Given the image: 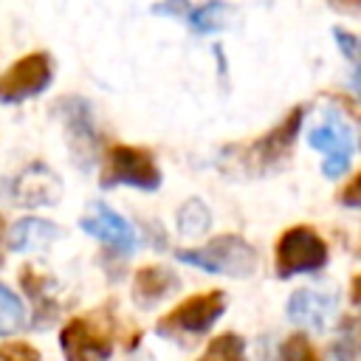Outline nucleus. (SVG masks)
Here are the masks:
<instances>
[{
    "mask_svg": "<svg viewBox=\"0 0 361 361\" xmlns=\"http://www.w3.org/2000/svg\"><path fill=\"white\" fill-rule=\"evenodd\" d=\"M65 361H107L113 353V316L107 307L68 319L59 333Z\"/></svg>",
    "mask_w": 361,
    "mask_h": 361,
    "instance_id": "obj_1",
    "label": "nucleus"
},
{
    "mask_svg": "<svg viewBox=\"0 0 361 361\" xmlns=\"http://www.w3.org/2000/svg\"><path fill=\"white\" fill-rule=\"evenodd\" d=\"M178 259L186 265H195L209 274H226V276H251L257 271V251L237 234H220L209 240L203 248L178 251Z\"/></svg>",
    "mask_w": 361,
    "mask_h": 361,
    "instance_id": "obj_2",
    "label": "nucleus"
},
{
    "mask_svg": "<svg viewBox=\"0 0 361 361\" xmlns=\"http://www.w3.org/2000/svg\"><path fill=\"white\" fill-rule=\"evenodd\" d=\"M135 186V189H158L161 186V169L152 161V152L144 147L130 144H113L102 164V186Z\"/></svg>",
    "mask_w": 361,
    "mask_h": 361,
    "instance_id": "obj_3",
    "label": "nucleus"
},
{
    "mask_svg": "<svg viewBox=\"0 0 361 361\" xmlns=\"http://www.w3.org/2000/svg\"><path fill=\"white\" fill-rule=\"evenodd\" d=\"M327 262V243L307 226H290L276 243V276L319 271Z\"/></svg>",
    "mask_w": 361,
    "mask_h": 361,
    "instance_id": "obj_4",
    "label": "nucleus"
},
{
    "mask_svg": "<svg viewBox=\"0 0 361 361\" xmlns=\"http://www.w3.org/2000/svg\"><path fill=\"white\" fill-rule=\"evenodd\" d=\"M226 310V293L223 290H206L183 299L175 305L166 316L158 319L155 330L161 336H180V333H206Z\"/></svg>",
    "mask_w": 361,
    "mask_h": 361,
    "instance_id": "obj_5",
    "label": "nucleus"
},
{
    "mask_svg": "<svg viewBox=\"0 0 361 361\" xmlns=\"http://www.w3.org/2000/svg\"><path fill=\"white\" fill-rule=\"evenodd\" d=\"M51 76H54V65L48 54L42 51L25 54L0 73V102L11 104L28 96H37L51 85Z\"/></svg>",
    "mask_w": 361,
    "mask_h": 361,
    "instance_id": "obj_6",
    "label": "nucleus"
},
{
    "mask_svg": "<svg viewBox=\"0 0 361 361\" xmlns=\"http://www.w3.org/2000/svg\"><path fill=\"white\" fill-rule=\"evenodd\" d=\"M310 147L324 152V164H322V172L327 178H341L350 166V155H353V135L347 130V124L341 118H330L324 121L322 127H316L310 135H307Z\"/></svg>",
    "mask_w": 361,
    "mask_h": 361,
    "instance_id": "obj_7",
    "label": "nucleus"
},
{
    "mask_svg": "<svg viewBox=\"0 0 361 361\" xmlns=\"http://www.w3.org/2000/svg\"><path fill=\"white\" fill-rule=\"evenodd\" d=\"M62 195L59 175L51 172L45 164H31L25 166L14 183H11V200L17 206H51Z\"/></svg>",
    "mask_w": 361,
    "mask_h": 361,
    "instance_id": "obj_8",
    "label": "nucleus"
},
{
    "mask_svg": "<svg viewBox=\"0 0 361 361\" xmlns=\"http://www.w3.org/2000/svg\"><path fill=\"white\" fill-rule=\"evenodd\" d=\"M79 226H82V231H87L90 237L102 240L104 245H110V248H116V251H130V248L135 245V231H133V226H130L118 212H113V209L104 206V203H90V209L82 214Z\"/></svg>",
    "mask_w": 361,
    "mask_h": 361,
    "instance_id": "obj_9",
    "label": "nucleus"
},
{
    "mask_svg": "<svg viewBox=\"0 0 361 361\" xmlns=\"http://www.w3.org/2000/svg\"><path fill=\"white\" fill-rule=\"evenodd\" d=\"M299 124H302V107H293L285 121H279L271 133H265L262 138H257L251 144V158H245V161L248 164H257V172H265L276 161L288 158V152H290V147L296 141Z\"/></svg>",
    "mask_w": 361,
    "mask_h": 361,
    "instance_id": "obj_10",
    "label": "nucleus"
},
{
    "mask_svg": "<svg viewBox=\"0 0 361 361\" xmlns=\"http://www.w3.org/2000/svg\"><path fill=\"white\" fill-rule=\"evenodd\" d=\"M56 110H59L62 118H65V127H68V138H71L73 152L87 164L90 155H93V149H96V130H93V118H90L87 102L71 96V99H62V102L56 104ZM79 158H76V161H79Z\"/></svg>",
    "mask_w": 361,
    "mask_h": 361,
    "instance_id": "obj_11",
    "label": "nucleus"
},
{
    "mask_svg": "<svg viewBox=\"0 0 361 361\" xmlns=\"http://www.w3.org/2000/svg\"><path fill=\"white\" fill-rule=\"evenodd\" d=\"M178 288H180V279L164 265H144L133 276V299L144 307L155 305L158 299L169 296Z\"/></svg>",
    "mask_w": 361,
    "mask_h": 361,
    "instance_id": "obj_12",
    "label": "nucleus"
},
{
    "mask_svg": "<svg viewBox=\"0 0 361 361\" xmlns=\"http://www.w3.org/2000/svg\"><path fill=\"white\" fill-rule=\"evenodd\" d=\"M288 316L299 324L324 330L333 316V299L324 293H313V290H296L288 299Z\"/></svg>",
    "mask_w": 361,
    "mask_h": 361,
    "instance_id": "obj_13",
    "label": "nucleus"
},
{
    "mask_svg": "<svg viewBox=\"0 0 361 361\" xmlns=\"http://www.w3.org/2000/svg\"><path fill=\"white\" fill-rule=\"evenodd\" d=\"M56 226L39 217H23L14 223L11 234H8V245L14 251H34V248H45L48 243L56 240Z\"/></svg>",
    "mask_w": 361,
    "mask_h": 361,
    "instance_id": "obj_14",
    "label": "nucleus"
},
{
    "mask_svg": "<svg viewBox=\"0 0 361 361\" xmlns=\"http://www.w3.org/2000/svg\"><path fill=\"white\" fill-rule=\"evenodd\" d=\"M234 8L231 6H223V3H206V6H197V8H189V25L195 31H220L228 25V14Z\"/></svg>",
    "mask_w": 361,
    "mask_h": 361,
    "instance_id": "obj_15",
    "label": "nucleus"
},
{
    "mask_svg": "<svg viewBox=\"0 0 361 361\" xmlns=\"http://www.w3.org/2000/svg\"><path fill=\"white\" fill-rule=\"evenodd\" d=\"M197 361H245V341L237 333H223L209 341Z\"/></svg>",
    "mask_w": 361,
    "mask_h": 361,
    "instance_id": "obj_16",
    "label": "nucleus"
},
{
    "mask_svg": "<svg viewBox=\"0 0 361 361\" xmlns=\"http://www.w3.org/2000/svg\"><path fill=\"white\" fill-rule=\"evenodd\" d=\"M212 223V212L203 200H186L178 212V228L186 234V237H197L209 228Z\"/></svg>",
    "mask_w": 361,
    "mask_h": 361,
    "instance_id": "obj_17",
    "label": "nucleus"
},
{
    "mask_svg": "<svg viewBox=\"0 0 361 361\" xmlns=\"http://www.w3.org/2000/svg\"><path fill=\"white\" fill-rule=\"evenodd\" d=\"M25 324V310L23 302L6 288L0 285V336H11Z\"/></svg>",
    "mask_w": 361,
    "mask_h": 361,
    "instance_id": "obj_18",
    "label": "nucleus"
},
{
    "mask_svg": "<svg viewBox=\"0 0 361 361\" xmlns=\"http://www.w3.org/2000/svg\"><path fill=\"white\" fill-rule=\"evenodd\" d=\"M333 353L338 361H361V316H355L344 324V333L336 341Z\"/></svg>",
    "mask_w": 361,
    "mask_h": 361,
    "instance_id": "obj_19",
    "label": "nucleus"
},
{
    "mask_svg": "<svg viewBox=\"0 0 361 361\" xmlns=\"http://www.w3.org/2000/svg\"><path fill=\"white\" fill-rule=\"evenodd\" d=\"M20 282H23V288H25V293L31 296V302L39 305V316L54 313V302H48V296H45V285H48V279H45L37 268L25 265V268L20 271Z\"/></svg>",
    "mask_w": 361,
    "mask_h": 361,
    "instance_id": "obj_20",
    "label": "nucleus"
},
{
    "mask_svg": "<svg viewBox=\"0 0 361 361\" xmlns=\"http://www.w3.org/2000/svg\"><path fill=\"white\" fill-rule=\"evenodd\" d=\"M279 361H319L310 338L305 333H293L279 347Z\"/></svg>",
    "mask_w": 361,
    "mask_h": 361,
    "instance_id": "obj_21",
    "label": "nucleus"
},
{
    "mask_svg": "<svg viewBox=\"0 0 361 361\" xmlns=\"http://www.w3.org/2000/svg\"><path fill=\"white\" fill-rule=\"evenodd\" d=\"M0 361H39V350L28 341H3Z\"/></svg>",
    "mask_w": 361,
    "mask_h": 361,
    "instance_id": "obj_22",
    "label": "nucleus"
},
{
    "mask_svg": "<svg viewBox=\"0 0 361 361\" xmlns=\"http://www.w3.org/2000/svg\"><path fill=\"white\" fill-rule=\"evenodd\" d=\"M333 37H336L341 54L361 71V37H358V34H350V31H344V28H333Z\"/></svg>",
    "mask_w": 361,
    "mask_h": 361,
    "instance_id": "obj_23",
    "label": "nucleus"
},
{
    "mask_svg": "<svg viewBox=\"0 0 361 361\" xmlns=\"http://www.w3.org/2000/svg\"><path fill=\"white\" fill-rule=\"evenodd\" d=\"M338 203L347 209H361V172L353 180H347V186L338 195Z\"/></svg>",
    "mask_w": 361,
    "mask_h": 361,
    "instance_id": "obj_24",
    "label": "nucleus"
},
{
    "mask_svg": "<svg viewBox=\"0 0 361 361\" xmlns=\"http://www.w3.org/2000/svg\"><path fill=\"white\" fill-rule=\"evenodd\" d=\"M353 90H355V96L361 99V71H355V76H353Z\"/></svg>",
    "mask_w": 361,
    "mask_h": 361,
    "instance_id": "obj_25",
    "label": "nucleus"
},
{
    "mask_svg": "<svg viewBox=\"0 0 361 361\" xmlns=\"http://www.w3.org/2000/svg\"><path fill=\"white\" fill-rule=\"evenodd\" d=\"M0 234H3V217H0Z\"/></svg>",
    "mask_w": 361,
    "mask_h": 361,
    "instance_id": "obj_26",
    "label": "nucleus"
}]
</instances>
